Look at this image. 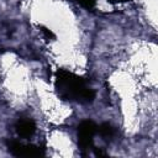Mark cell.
Wrapping results in <instances>:
<instances>
[{
  "mask_svg": "<svg viewBox=\"0 0 158 158\" xmlns=\"http://www.w3.org/2000/svg\"><path fill=\"white\" fill-rule=\"evenodd\" d=\"M54 89L60 99L68 101L89 104L95 99V91L88 85L86 80L67 69H58L56 72Z\"/></svg>",
  "mask_w": 158,
  "mask_h": 158,
  "instance_id": "6da1fadb",
  "label": "cell"
},
{
  "mask_svg": "<svg viewBox=\"0 0 158 158\" xmlns=\"http://www.w3.org/2000/svg\"><path fill=\"white\" fill-rule=\"evenodd\" d=\"M98 132V126L91 120L81 121L78 126V144L81 149H89L93 146V138Z\"/></svg>",
  "mask_w": 158,
  "mask_h": 158,
  "instance_id": "7a4b0ae2",
  "label": "cell"
},
{
  "mask_svg": "<svg viewBox=\"0 0 158 158\" xmlns=\"http://www.w3.org/2000/svg\"><path fill=\"white\" fill-rule=\"evenodd\" d=\"M7 148L10 153L16 157H41L44 154L40 147L33 144H23L15 139L7 142Z\"/></svg>",
  "mask_w": 158,
  "mask_h": 158,
  "instance_id": "3957f363",
  "label": "cell"
},
{
  "mask_svg": "<svg viewBox=\"0 0 158 158\" xmlns=\"http://www.w3.org/2000/svg\"><path fill=\"white\" fill-rule=\"evenodd\" d=\"M36 131V123L31 118H22L19 120L16 123V132L21 137H31Z\"/></svg>",
  "mask_w": 158,
  "mask_h": 158,
  "instance_id": "277c9868",
  "label": "cell"
},
{
  "mask_svg": "<svg viewBox=\"0 0 158 158\" xmlns=\"http://www.w3.org/2000/svg\"><path fill=\"white\" fill-rule=\"evenodd\" d=\"M98 132L100 133L101 137H104V138H110V137L114 136L115 130H114V127H112L110 123L104 122V123H101V125L98 127Z\"/></svg>",
  "mask_w": 158,
  "mask_h": 158,
  "instance_id": "5b68a950",
  "label": "cell"
},
{
  "mask_svg": "<svg viewBox=\"0 0 158 158\" xmlns=\"http://www.w3.org/2000/svg\"><path fill=\"white\" fill-rule=\"evenodd\" d=\"M77 4H79L80 6H83L84 9H88V10H90V9H93L94 6H95V4H96V1L98 0H74Z\"/></svg>",
  "mask_w": 158,
  "mask_h": 158,
  "instance_id": "8992f818",
  "label": "cell"
},
{
  "mask_svg": "<svg viewBox=\"0 0 158 158\" xmlns=\"http://www.w3.org/2000/svg\"><path fill=\"white\" fill-rule=\"evenodd\" d=\"M41 31H42V33L44 35V37L47 38V40H53L56 36H54V33L49 30V28H47V27H44V26H41Z\"/></svg>",
  "mask_w": 158,
  "mask_h": 158,
  "instance_id": "52a82bcc",
  "label": "cell"
},
{
  "mask_svg": "<svg viewBox=\"0 0 158 158\" xmlns=\"http://www.w3.org/2000/svg\"><path fill=\"white\" fill-rule=\"evenodd\" d=\"M94 154L98 156V157H105L106 156L105 152H102L101 149H98V148H94Z\"/></svg>",
  "mask_w": 158,
  "mask_h": 158,
  "instance_id": "ba28073f",
  "label": "cell"
},
{
  "mask_svg": "<svg viewBox=\"0 0 158 158\" xmlns=\"http://www.w3.org/2000/svg\"><path fill=\"white\" fill-rule=\"evenodd\" d=\"M110 4H123L127 1H132V0H107Z\"/></svg>",
  "mask_w": 158,
  "mask_h": 158,
  "instance_id": "9c48e42d",
  "label": "cell"
}]
</instances>
